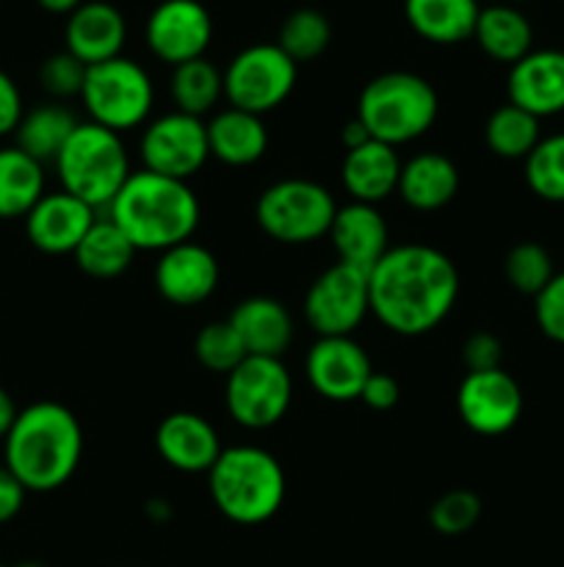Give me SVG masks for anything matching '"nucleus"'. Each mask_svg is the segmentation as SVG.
<instances>
[{"instance_id": "obj_23", "label": "nucleus", "mask_w": 564, "mask_h": 567, "mask_svg": "<svg viewBox=\"0 0 564 567\" xmlns=\"http://www.w3.org/2000/svg\"><path fill=\"white\" fill-rule=\"evenodd\" d=\"M401 164L396 147L382 144L376 138L365 142L363 147L348 150L341 166L343 188L354 203L379 205L382 199L398 192V177H401Z\"/></svg>"}, {"instance_id": "obj_49", "label": "nucleus", "mask_w": 564, "mask_h": 567, "mask_svg": "<svg viewBox=\"0 0 564 567\" xmlns=\"http://www.w3.org/2000/svg\"><path fill=\"white\" fill-rule=\"evenodd\" d=\"M512 3H529V0H512Z\"/></svg>"}, {"instance_id": "obj_31", "label": "nucleus", "mask_w": 564, "mask_h": 567, "mask_svg": "<svg viewBox=\"0 0 564 567\" xmlns=\"http://www.w3.org/2000/svg\"><path fill=\"white\" fill-rule=\"evenodd\" d=\"M169 94L175 111L202 120L224 97V72L213 61L205 59V55L202 59L186 61V64L171 70Z\"/></svg>"}, {"instance_id": "obj_7", "label": "nucleus", "mask_w": 564, "mask_h": 567, "mask_svg": "<svg viewBox=\"0 0 564 567\" xmlns=\"http://www.w3.org/2000/svg\"><path fill=\"white\" fill-rule=\"evenodd\" d=\"M335 214V197L321 183L304 181V177H285V181L271 183L254 205V219L260 230L291 247L330 236Z\"/></svg>"}, {"instance_id": "obj_26", "label": "nucleus", "mask_w": 564, "mask_h": 567, "mask_svg": "<svg viewBox=\"0 0 564 567\" xmlns=\"http://www.w3.org/2000/svg\"><path fill=\"white\" fill-rule=\"evenodd\" d=\"M473 39L487 59L509 66L518 64L523 55L534 50V28H531L529 17L514 9L512 3L484 6L476 20Z\"/></svg>"}, {"instance_id": "obj_27", "label": "nucleus", "mask_w": 564, "mask_h": 567, "mask_svg": "<svg viewBox=\"0 0 564 567\" xmlns=\"http://www.w3.org/2000/svg\"><path fill=\"white\" fill-rule=\"evenodd\" d=\"M479 14V0H404L409 28L431 44H459L473 39Z\"/></svg>"}, {"instance_id": "obj_5", "label": "nucleus", "mask_w": 564, "mask_h": 567, "mask_svg": "<svg viewBox=\"0 0 564 567\" xmlns=\"http://www.w3.org/2000/svg\"><path fill=\"white\" fill-rule=\"evenodd\" d=\"M440 97L426 78L393 70L368 81L357 100V120L370 138L390 147L415 142L437 122Z\"/></svg>"}, {"instance_id": "obj_47", "label": "nucleus", "mask_w": 564, "mask_h": 567, "mask_svg": "<svg viewBox=\"0 0 564 567\" xmlns=\"http://www.w3.org/2000/svg\"><path fill=\"white\" fill-rule=\"evenodd\" d=\"M147 515L153 520L171 518V504L164 502V498H149V502H147Z\"/></svg>"}, {"instance_id": "obj_50", "label": "nucleus", "mask_w": 564, "mask_h": 567, "mask_svg": "<svg viewBox=\"0 0 564 567\" xmlns=\"http://www.w3.org/2000/svg\"><path fill=\"white\" fill-rule=\"evenodd\" d=\"M0 567H6V565H0Z\"/></svg>"}, {"instance_id": "obj_34", "label": "nucleus", "mask_w": 564, "mask_h": 567, "mask_svg": "<svg viewBox=\"0 0 564 567\" xmlns=\"http://www.w3.org/2000/svg\"><path fill=\"white\" fill-rule=\"evenodd\" d=\"M525 183L545 203H564V133L540 138L525 158Z\"/></svg>"}, {"instance_id": "obj_24", "label": "nucleus", "mask_w": 564, "mask_h": 567, "mask_svg": "<svg viewBox=\"0 0 564 567\" xmlns=\"http://www.w3.org/2000/svg\"><path fill=\"white\" fill-rule=\"evenodd\" d=\"M459 169L448 155L442 153H418L401 164L398 177V197L404 205L420 214L440 210L457 197Z\"/></svg>"}, {"instance_id": "obj_38", "label": "nucleus", "mask_w": 564, "mask_h": 567, "mask_svg": "<svg viewBox=\"0 0 564 567\" xmlns=\"http://www.w3.org/2000/svg\"><path fill=\"white\" fill-rule=\"evenodd\" d=\"M83 81H86V64L77 61L70 50H61V53L48 55L39 66V83H42L44 92L61 103V100L81 97Z\"/></svg>"}, {"instance_id": "obj_1", "label": "nucleus", "mask_w": 564, "mask_h": 567, "mask_svg": "<svg viewBox=\"0 0 564 567\" xmlns=\"http://www.w3.org/2000/svg\"><path fill=\"white\" fill-rule=\"evenodd\" d=\"M370 313L404 338L437 330L459 297L453 260L429 244H398L382 255L368 275Z\"/></svg>"}, {"instance_id": "obj_19", "label": "nucleus", "mask_w": 564, "mask_h": 567, "mask_svg": "<svg viewBox=\"0 0 564 567\" xmlns=\"http://www.w3.org/2000/svg\"><path fill=\"white\" fill-rule=\"evenodd\" d=\"M155 449L180 474H208L221 454V437L205 415L180 410L169 413L155 432Z\"/></svg>"}, {"instance_id": "obj_35", "label": "nucleus", "mask_w": 564, "mask_h": 567, "mask_svg": "<svg viewBox=\"0 0 564 567\" xmlns=\"http://www.w3.org/2000/svg\"><path fill=\"white\" fill-rule=\"evenodd\" d=\"M503 275L514 291L523 297H536L553 280L556 269H553L551 252L542 244L520 241L503 258Z\"/></svg>"}, {"instance_id": "obj_33", "label": "nucleus", "mask_w": 564, "mask_h": 567, "mask_svg": "<svg viewBox=\"0 0 564 567\" xmlns=\"http://www.w3.org/2000/svg\"><path fill=\"white\" fill-rule=\"evenodd\" d=\"M332 42V25L318 9H296L282 20L276 44L296 64L315 61Z\"/></svg>"}, {"instance_id": "obj_43", "label": "nucleus", "mask_w": 564, "mask_h": 567, "mask_svg": "<svg viewBox=\"0 0 564 567\" xmlns=\"http://www.w3.org/2000/svg\"><path fill=\"white\" fill-rule=\"evenodd\" d=\"M28 491L6 465H0V524H9L25 507Z\"/></svg>"}, {"instance_id": "obj_9", "label": "nucleus", "mask_w": 564, "mask_h": 567, "mask_svg": "<svg viewBox=\"0 0 564 567\" xmlns=\"http://www.w3.org/2000/svg\"><path fill=\"white\" fill-rule=\"evenodd\" d=\"M293 399V380L280 358H252L227 374V415L243 430H271L288 415Z\"/></svg>"}, {"instance_id": "obj_15", "label": "nucleus", "mask_w": 564, "mask_h": 567, "mask_svg": "<svg viewBox=\"0 0 564 567\" xmlns=\"http://www.w3.org/2000/svg\"><path fill=\"white\" fill-rule=\"evenodd\" d=\"M310 388L326 402H357L374 374L370 358L352 336L318 338L304 358Z\"/></svg>"}, {"instance_id": "obj_30", "label": "nucleus", "mask_w": 564, "mask_h": 567, "mask_svg": "<svg viewBox=\"0 0 564 567\" xmlns=\"http://www.w3.org/2000/svg\"><path fill=\"white\" fill-rule=\"evenodd\" d=\"M44 194V164L17 144L0 147V219H25Z\"/></svg>"}, {"instance_id": "obj_42", "label": "nucleus", "mask_w": 564, "mask_h": 567, "mask_svg": "<svg viewBox=\"0 0 564 567\" xmlns=\"http://www.w3.org/2000/svg\"><path fill=\"white\" fill-rule=\"evenodd\" d=\"M398 396H401L398 382L393 380L390 374H379V371H374V374L368 377V382H365L363 393H359V402H363L365 408L385 413V410L396 408Z\"/></svg>"}, {"instance_id": "obj_46", "label": "nucleus", "mask_w": 564, "mask_h": 567, "mask_svg": "<svg viewBox=\"0 0 564 567\" xmlns=\"http://www.w3.org/2000/svg\"><path fill=\"white\" fill-rule=\"evenodd\" d=\"M39 9H44L48 14H66L70 17L72 11L77 9V6L83 3V0H36Z\"/></svg>"}, {"instance_id": "obj_6", "label": "nucleus", "mask_w": 564, "mask_h": 567, "mask_svg": "<svg viewBox=\"0 0 564 567\" xmlns=\"http://www.w3.org/2000/svg\"><path fill=\"white\" fill-rule=\"evenodd\" d=\"M53 164L61 188L97 214L111 208L127 177L133 175L122 133L108 131L97 122H81Z\"/></svg>"}, {"instance_id": "obj_45", "label": "nucleus", "mask_w": 564, "mask_h": 567, "mask_svg": "<svg viewBox=\"0 0 564 567\" xmlns=\"http://www.w3.org/2000/svg\"><path fill=\"white\" fill-rule=\"evenodd\" d=\"M17 415H20V410H17L14 399L9 396V391H3V388H0V441H6L9 430L14 426Z\"/></svg>"}, {"instance_id": "obj_17", "label": "nucleus", "mask_w": 564, "mask_h": 567, "mask_svg": "<svg viewBox=\"0 0 564 567\" xmlns=\"http://www.w3.org/2000/svg\"><path fill=\"white\" fill-rule=\"evenodd\" d=\"M94 219H97V210L61 188V192L44 194L33 205L31 214L25 216V236L39 252L72 255Z\"/></svg>"}, {"instance_id": "obj_39", "label": "nucleus", "mask_w": 564, "mask_h": 567, "mask_svg": "<svg viewBox=\"0 0 564 567\" xmlns=\"http://www.w3.org/2000/svg\"><path fill=\"white\" fill-rule=\"evenodd\" d=\"M534 319L542 336L564 347V271H556L534 297Z\"/></svg>"}, {"instance_id": "obj_41", "label": "nucleus", "mask_w": 564, "mask_h": 567, "mask_svg": "<svg viewBox=\"0 0 564 567\" xmlns=\"http://www.w3.org/2000/svg\"><path fill=\"white\" fill-rule=\"evenodd\" d=\"M22 114H25V105H22L20 86H17L9 72L0 70V138L11 136L17 131Z\"/></svg>"}, {"instance_id": "obj_20", "label": "nucleus", "mask_w": 564, "mask_h": 567, "mask_svg": "<svg viewBox=\"0 0 564 567\" xmlns=\"http://www.w3.org/2000/svg\"><path fill=\"white\" fill-rule=\"evenodd\" d=\"M127 39V22L114 3L105 0H83L66 17L64 42L66 50L86 66L122 55Z\"/></svg>"}, {"instance_id": "obj_18", "label": "nucleus", "mask_w": 564, "mask_h": 567, "mask_svg": "<svg viewBox=\"0 0 564 567\" xmlns=\"http://www.w3.org/2000/svg\"><path fill=\"white\" fill-rule=\"evenodd\" d=\"M509 103L529 111L536 120L564 111V50H531L509 66Z\"/></svg>"}, {"instance_id": "obj_11", "label": "nucleus", "mask_w": 564, "mask_h": 567, "mask_svg": "<svg viewBox=\"0 0 564 567\" xmlns=\"http://www.w3.org/2000/svg\"><path fill=\"white\" fill-rule=\"evenodd\" d=\"M370 271L337 260L304 293V321L318 338L352 336L370 313Z\"/></svg>"}, {"instance_id": "obj_10", "label": "nucleus", "mask_w": 564, "mask_h": 567, "mask_svg": "<svg viewBox=\"0 0 564 567\" xmlns=\"http://www.w3.org/2000/svg\"><path fill=\"white\" fill-rule=\"evenodd\" d=\"M296 78L299 64L282 53L280 44H249L227 64L224 97L230 109L263 116L291 97Z\"/></svg>"}, {"instance_id": "obj_25", "label": "nucleus", "mask_w": 564, "mask_h": 567, "mask_svg": "<svg viewBox=\"0 0 564 567\" xmlns=\"http://www.w3.org/2000/svg\"><path fill=\"white\" fill-rule=\"evenodd\" d=\"M208 125V147L216 161L224 166H252L269 150V131L263 116L241 109H224Z\"/></svg>"}, {"instance_id": "obj_4", "label": "nucleus", "mask_w": 564, "mask_h": 567, "mask_svg": "<svg viewBox=\"0 0 564 567\" xmlns=\"http://www.w3.org/2000/svg\"><path fill=\"white\" fill-rule=\"evenodd\" d=\"M208 491L216 509L238 526H260L274 518L285 502V471L260 446L221 449L208 471Z\"/></svg>"}, {"instance_id": "obj_40", "label": "nucleus", "mask_w": 564, "mask_h": 567, "mask_svg": "<svg viewBox=\"0 0 564 567\" xmlns=\"http://www.w3.org/2000/svg\"><path fill=\"white\" fill-rule=\"evenodd\" d=\"M462 360L468 374L473 371H495L501 369L503 343L492 332H473L462 347Z\"/></svg>"}, {"instance_id": "obj_36", "label": "nucleus", "mask_w": 564, "mask_h": 567, "mask_svg": "<svg viewBox=\"0 0 564 567\" xmlns=\"http://www.w3.org/2000/svg\"><path fill=\"white\" fill-rule=\"evenodd\" d=\"M194 358L199 360V365L213 374H230L238 363L249 358L247 349H243L241 338L232 330L230 321H210L194 338Z\"/></svg>"}, {"instance_id": "obj_22", "label": "nucleus", "mask_w": 564, "mask_h": 567, "mask_svg": "<svg viewBox=\"0 0 564 567\" xmlns=\"http://www.w3.org/2000/svg\"><path fill=\"white\" fill-rule=\"evenodd\" d=\"M232 330L252 358H280L293 343L291 310L271 297H249L232 308Z\"/></svg>"}, {"instance_id": "obj_32", "label": "nucleus", "mask_w": 564, "mask_h": 567, "mask_svg": "<svg viewBox=\"0 0 564 567\" xmlns=\"http://www.w3.org/2000/svg\"><path fill=\"white\" fill-rule=\"evenodd\" d=\"M540 138V120L512 103L498 105L484 125L487 147L503 161H525Z\"/></svg>"}, {"instance_id": "obj_44", "label": "nucleus", "mask_w": 564, "mask_h": 567, "mask_svg": "<svg viewBox=\"0 0 564 567\" xmlns=\"http://www.w3.org/2000/svg\"><path fill=\"white\" fill-rule=\"evenodd\" d=\"M341 142H343V147H346V153H348V150L363 147L365 142H370V133L365 131L363 122H359L357 116H354L352 122H346V125H343V131H341Z\"/></svg>"}, {"instance_id": "obj_21", "label": "nucleus", "mask_w": 564, "mask_h": 567, "mask_svg": "<svg viewBox=\"0 0 564 567\" xmlns=\"http://www.w3.org/2000/svg\"><path fill=\"white\" fill-rule=\"evenodd\" d=\"M330 241L335 247L337 260L357 269L370 271L382 260V255L390 249L385 216L376 205L348 203L337 208L330 227Z\"/></svg>"}, {"instance_id": "obj_14", "label": "nucleus", "mask_w": 564, "mask_h": 567, "mask_svg": "<svg viewBox=\"0 0 564 567\" xmlns=\"http://www.w3.org/2000/svg\"><path fill=\"white\" fill-rule=\"evenodd\" d=\"M457 410L476 435H506L523 415V391L503 369L473 371L459 382Z\"/></svg>"}, {"instance_id": "obj_12", "label": "nucleus", "mask_w": 564, "mask_h": 567, "mask_svg": "<svg viewBox=\"0 0 564 567\" xmlns=\"http://www.w3.org/2000/svg\"><path fill=\"white\" fill-rule=\"evenodd\" d=\"M138 155L147 172L188 183V177L197 175L210 158L208 125L199 116L180 111L158 116L144 125Z\"/></svg>"}, {"instance_id": "obj_2", "label": "nucleus", "mask_w": 564, "mask_h": 567, "mask_svg": "<svg viewBox=\"0 0 564 567\" xmlns=\"http://www.w3.org/2000/svg\"><path fill=\"white\" fill-rule=\"evenodd\" d=\"M81 457V421L59 402L28 404L3 441V465L28 493L61 491L75 476Z\"/></svg>"}, {"instance_id": "obj_16", "label": "nucleus", "mask_w": 564, "mask_h": 567, "mask_svg": "<svg viewBox=\"0 0 564 567\" xmlns=\"http://www.w3.org/2000/svg\"><path fill=\"white\" fill-rule=\"evenodd\" d=\"M219 260L202 244H177L160 252L155 264V288L177 308H194L208 302L219 288Z\"/></svg>"}, {"instance_id": "obj_48", "label": "nucleus", "mask_w": 564, "mask_h": 567, "mask_svg": "<svg viewBox=\"0 0 564 567\" xmlns=\"http://www.w3.org/2000/svg\"><path fill=\"white\" fill-rule=\"evenodd\" d=\"M17 567H44V565H39V563H22V565H17Z\"/></svg>"}, {"instance_id": "obj_13", "label": "nucleus", "mask_w": 564, "mask_h": 567, "mask_svg": "<svg viewBox=\"0 0 564 567\" xmlns=\"http://www.w3.org/2000/svg\"><path fill=\"white\" fill-rule=\"evenodd\" d=\"M144 39L155 59L180 66L202 59L213 39V20L199 0H164L149 11Z\"/></svg>"}, {"instance_id": "obj_29", "label": "nucleus", "mask_w": 564, "mask_h": 567, "mask_svg": "<svg viewBox=\"0 0 564 567\" xmlns=\"http://www.w3.org/2000/svg\"><path fill=\"white\" fill-rule=\"evenodd\" d=\"M72 258H75L77 269L83 275L94 277V280H114V277L125 275L130 269L133 258H136V247L111 216H105V219L97 216L86 236H83V241L72 252Z\"/></svg>"}, {"instance_id": "obj_3", "label": "nucleus", "mask_w": 564, "mask_h": 567, "mask_svg": "<svg viewBox=\"0 0 564 567\" xmlns=\"http://www.w3.org/2000/svg\"><path fill=\"white\" fill-rule=\"evenodd\" d=\"M108 216L130 238L136 252H166L191 241L202 208L186 181L142 169L127 177L111 203Z\"/></svg>"}, {"instance_id": "obj_8", "label": "nucleus", "mask_w": 564, "mask_h": 567, "mask_svg": "<svg viewBox=\"0 0 564 567\" xmlns=\"http://www.w3.org/2000/svg\"><path fill=\"white\" fill-rule=\"evenodd\" d=\"M81 100L88 122H97L114 133H125L149 120L155 86L149 72L138 61L116 55L103 64L86 66Z\"/></svg>"}, {"instance_id": "obj_28", "label": "nucleus", "mask_w": 564, "mask_h": 567, "mask_svg": "<svg viewBox=\"0 0 564 567\" xmlns=\"http://www.w3.org/2000/svg\"><path fill=\"white\" fill-rule=\"evenodd\" d=\"M77 125H81L77 116L66 105L55 103V100L33 105L31 111L22 114L20 125L14 131L17 147L31 155L33 161H39V164H53Z\"/></svg>"}, {"instance_id": "obj_37", "label": "nucleus", "mask_w": 564, "mask_h": 567, "mask_svg": "<svg viewBox=\"0 0 564 567\" xmlns=\"http://www.w3.org/2000/svg\"><path fill=\"white\" fill-rule=\"evenodd\" d=\"M481 518V498L473 491H448L429 507V524L437 535L459 537Z\"/></svg>"}]
</instances>
